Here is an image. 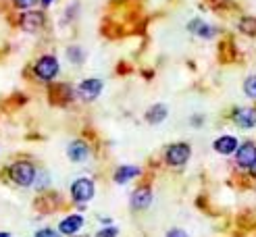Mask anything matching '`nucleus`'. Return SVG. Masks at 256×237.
<instances>
[{
    "label": "nucleus",
    "instance_id": "nucleus-1",
    "mask_svg": "<svg viewBox=\"0 0 256 237\" xmlns=\"http://www.w3.org/2000/svg\"><path fill=\"white\" fill-rule=\"evenodd\" d=\"M8 179L19 185V187H30L36 183V177H38V171L34 167L32 160H15L12 165L8 167Z\"/></svg>",
    "mask_w": 256,
    "mask_h": 237
},
{
    "label": "nucleus",
    "instance_id": "nucleus-2",
    "mask_svg": "<svg viewBox=\"0 0 256 237\" xmlns=\"http://www.w3.org/2000/svg\"><path fill=\"white\" fill-rule=\"evenodd\" d=\"M58 71H60V65L54 54H42L34 62V75L38 81H44V83L54 81Z\"/></svg>",
    "mask_w": 256,
    "mask_h": 237
},
{
    "label": "nucleus",
    "instance_id": "nucleus-3",
    "mask_svg": "<svg viewBox=\"0 0 256 237\" xmlns=\"http://www.w3.org/2000/svg\"><path fill=\"white\" fill-rule=\"evenodd\" d=\"M192 158V146L188 142H175L164 150V162L169 167H184Z\"/></svg>",
    "mask_w": 256,
    "mask_h": 237
},
{
    "label": "nucleus",
    "instance_id": "nucleus-4",
    "mask_svg": "<svg viewBox=\"0 0 256 237\" xmlns=\"http://www.w3.org/2000/svg\"><path fill=\"white\" fill-rule=\"evenodd\" d=\"M94 194H96V185H94L92 179L80 177V179H75L71 183V198H73L75 204L84 206L86 202H90V200L94 198Z\"/></svg>",
    "mask_w": 256,
    "mask_h": 237
},
{
    "label": "nucleus",
    "instance_id": "nucleus-5",
    "mask_svg": "<svg viewBox=\"0 0 256 237\" xmlns=\"http://www.w3.org/2000/svg\"><path fill=\"white\" fill-rule=\"evenodd\" d=\"M46 23V15L44 10H36V8H30V10H23V15L19 17V27L23 31H30V33H36L44 27Z\"/></svg>",
    "mask_w": 256,
    "mask_h": 237
},
{
    "label": "nucleus",
    "instance_id": "nucleus-6",
    "mask_svg": "<svg viewBox=\"0 0 256 237\" xmlns=\"http://www.w3.org/2000/svg\"><path fill=\"white\" fill-rule=\"evenodd\" d=\"M102 87H104V83H102V79L98 77H90V79H84L80 85H78V96L82 100H86V102H92V100H96L102 92Z\"/></svg>",
    "mask_w": 256,
    "mask_h": 237
},
{
    "label": "nucleus",
    "instance_id": "nucleus-7",
    "mask_svg": "<svg viewBox=\"0 0 256 237\" xmlns=\"http://www.w3.org/2000/svg\"><path fill=\"white\" fill-rule=\"evenodd\" d=\"M256 160V144L254 142H244L240 144L236 150V165L240 169L248 171L252 167V162Z\"/></svg>",
    "mask_w": 256,
    "mask_h": 237
},
{
    "label": "nucleus",
    "instance_id": "nucleus-8",
    "mask_svg": "<svg viewBox=\"0 0 256 237\" xmlns=\"http://www.w3.org/2000/svg\"><path fill=\"white\" fill-rule=\"evenodd\" d=\"M232 119L234 123L238 125V127L242 129H252L254 125H256V108L252 106H238L234 112H232Z\"/></svg>",
    "mask_w": 256,
    "mask_h": 237
},
{
    "label": "nucleus",
    "instance_id": "nucleus-9",
    "mask_svg": "<svg viewBox=\"0 0 256 237\" xmlns=\"http://www.w3.org/2000/svg\"><path fill=\"white\" fill-rule=\"evenodd\" d=\"M188 31L192 35H198L202 37V40H212V37L216 35V27L206 21H202V19H192L188 23Z\"/></svg>",
    "mask_w": 256,
    "mask_h": 237
},
{
    "label": "nucleus",
    "instance_id": "nucleus-10",
    "mask_svg": "<svg viewBox=\"0 0 256 237\" xmlns=\"http://www.w3.org/2000/svg\"><path fill=\"white\" fill-rule=\"evenodd\" d=\"M238 146H240V140L236 135H221V137H216V140L212 142V150L214 152H219V154H223V156L236 154Z\"/></svg>",
    "mask_w": 256,
    "mask_h": 237
},
{
    "label": "nucleus",
    "instance_id": "nucleus-11",
    "mask_svg": "<svg viewBox=\"0 0 256 237\" xmlns=\"http://www.w3.org/2000/svg\"><path fill=\"white\" fill-rule=\"evenodd\" d=\"M130 204H132V208L134 210H146V208H150V204H152V190L148 185H142V187H138V190L132 194V200H130Z\"/></svg>",
    "mask_w": 256,
    "mask_h": 237
},
{
    "label": "nucleus",
    "instance_id": "nucleus-12",
    "mask_svg": "<svg viewBox=\"0 0 256 237\" xmlns=\"http://www.w3.org/2000/svg\"><path fill=\"white\" fill-rule=\"evenodd\" d=\"M84 223H86V221H84L82 215H69V217H65V219L58 223V233H60V235H65V237L75 235V233H80V231H82Z\"/></svg>",
    "mask_w": 256,
    "mask_h": 237
},
{
    "label": "nucleus",
    "instance_id": "nucleus-13",
    "mask_svg": "<svg viewBox=\"0 0 256 237\" xmlns=\"http://www.w3.org/2000/svg\"><path fill=\"white\" fill-rule=\"evenodd\" d=\"M67 156L71 162H86L90 158V146L84 140H73L67 146Z\"/></svg>",
    "mask_w": 256,
    "mask_h": 237
},
{
    "label": "nucleus",
    "instance_id": "nucleus-14",
    "mask_svg": "<svg viewBox=\"0 0 256 237\" xmlns=\"http://www.w3.org/2000/svg\"><path fill=\"white\" fill-rule=\"evenodd\" d=\"M140 175H142V169H140V167H134V165H123V167H119L117 171H114L112 181L117 183V185H125V183H130L132 179L140 177Z\"/></svg>",
    "mask_w": 256,
    "mask_h": 237
},
{
    "label": "nucleus",
    "instance_id": "nucleus-15",
    "mask_svg": "<svg viewBox=\"0 0 256 237\" xmlns=\"http://www.w3.org/2000/svg\"><path fill=\"white\" fill-rule=\"evenodd\" d=\"M167 117H169L167 104H154V106H150L146 110V115H144V119H146L148 125H160Z\"/></svg>",
    "mask_w": 256,
    "mask_h": 237
},
{
    "label": "nucleus",
    "instance_id": "nucleus-16",
    "mask_svg": "<svg viewBox=\"0 0 256 237\" xmlns=\"http://www.w3.org/2000/svg\"><path fill=\"white\" fill-rule=\"evenodd\" d=\"M240 31L242 33H246L248 37H254L256 35V17H244L240 21Z\"/></svg>",
    "mask_w": 256,
    "mask_h": 237
},
{
    "label": "nucleus",
    "instance_id": "nucleus-17",
    "mask_svg": "<svg viewBox=\"0 0 256 237\" xmlns=\"http://www.w3.org/2000/svg\"><path fill=\"white\" fill-rule=\"evenodd\" d=\"M244 94L248 96V98H254L256 100V75H248V77L244 79Z\"/></svg>",
    "mask_w": 256,
    "mask_h": 237
},
{
    "label": "nucleus",
    "instance_id": "nucleus-18",
    "mask_svg": "<svg viewBox=\"0 0 256 237\" xmlns=\"http://www.w3.org/2000/svg\"><path fill=\"white\" fill-rule=\"evenodd\" d=\"M67 56H69L71 62H75V65H82L84 62V50L80 46H71V48H67Z\"/></svg>",
    "mask_w": 256,
    "mask_h": 237
},
{
    "label": "nucleus",
    "instance_id": "nucleus-19",
    "mask_svg": "<svg viewBox=\"0 0 256 237\" xmlns=\"http://www.w3.org/2000/svg\"><path fill=\"white\" fill-rule=\"evenodd\" d=\"M40 0H12V4H15L17 8H21V10H30V8H34Z\"/></svg>",
    "mask_w": 256,
    "mask_h": 237
},
{
    "label": "nucleus",
    "instance_id": "nucleus-20",
    "mask_svg": "<svg viewBox=\"0 0 256 237\" xmlns=\"http://www.w3.org/2000/svg\"><path fill=\"white\" fill-rule=\"evenodd\" d=\"M117 235H119L117 227H104V229H100L94 237H117Z\"/></svg>",
    "mask_w": 256,
    "mask_h": 237
},
{
    "label": "nucleus",
    "instance_id": "nucleus-21",
    "mask_svg": "<svg viewBox=\"0 0 256 237\" xmlns=\"http://www.w3.org/2000/svg\"><path fill=\"white\" fill-rule=\"evenodd\" d=\"M36 237H60V233L54 229H40L36 231Z\"/></svg>",
    "mask_w": 256,
    "mask_h": 237
},
{
    "label": "nucleus",
    "instance_id": "nucleus-22",
    "mask_svg": "<svg viewBox=\"0 0 256 237\" xmlns=\"http://www.w3.org/2000/svg\"><path fill=\"white\" fill-rule=\"evenodd\" d=\"M164 237H190V235H188L184 229H171Z\"/></svg>",
    "mask_w": 256,
    "mask_h": 237
},
{
    "label": "nucleus",
    "instance_id": "nucleus-23",
    "mask_svg": "<svg viewBox=\"0 0 256 237\" xmlns=\"http://www.w3.org/2000/svg\"><path fill=\"white\" fill-rule=\"evenodd\" d=\"M248 171H250V175H252V177H254V179H256V160H254V162H252V167H250V169H248Z\"/></svg>",
    "mask_w": 256,
    "mask_h": 237
},
{
    "label": "nucleus",
    "instance_id": "nucleus-24",
    "mask_svg": "<svg viewBox=\"0 0 256 237\" xmlns=\"http://www.w3.org/2000/svg\"><path fill=\"white\" fill-rule=\"evenodd\" d=\"M52 4V0H42V6H50Z\"/></svg>",
    "mask_w": 256,
    "mask_h": 237
},
{
    "label": "nucleus",
    "instance_id": "nucleus-25",
    "mask_svg": "<svg viewBox=\"0 0 256 237\" xmlns=\"http://www.w3.org/2000/svg\"><path fill=\"white\" fill-rule=\"evenodd\" d=\"M0 237H10V233H6V231H0Z\"/></svg>",
    "mask_w": 256,
    "mask_h": 237
}]
</instances>
